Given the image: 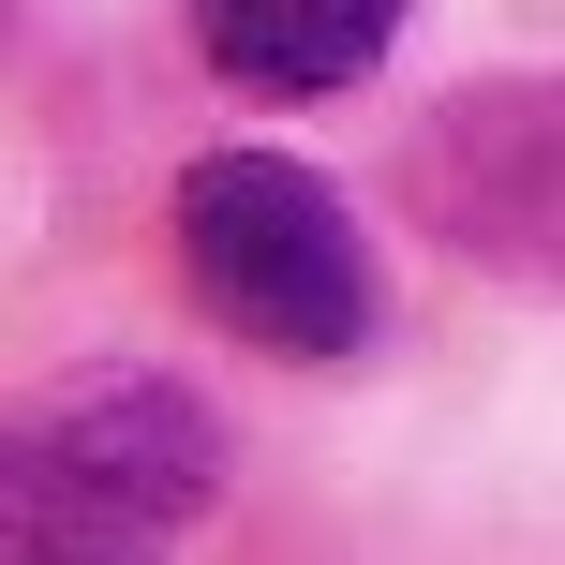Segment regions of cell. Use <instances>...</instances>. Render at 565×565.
<instances>
[{
    "label": "cell",
    "instance_id": "cell-3",
    "mask_svg": "<svg viewBox=\"0 0 565 565\" xmlns=\"http://www.w3.org/2000/svg\"><path fill=\"white\" fill-rule=\"evenodd\" d=\"M402 194L447 254L565 282V75H477L461 105H431L402 149Z\"/></svg>",
    "mask_w": 565,
    "mask_h": 565
},
{
    "label": "cell",
    "instance_id": "cell-1",
    "mask_svg": "<svg viewBox=\"0 0 565 565\" xmlns=\"http://www.w3.org/2000/svg\"><path fill=\"white\" fill-rule=\"evenodd\" d=\"M224 507V417L149 358H89L0 417V551L15 565H164Z\"/></svg>",
    "mask_w": 565,
    "mask_h": 565
},
{
    "label": "cell",
    "instance_id": "cell-4",
    "mask_svg": "<svg viewBox=\"0 0 565 565\" xmlns=\"http://www.w3.org/2000/svg\"><path fill=\"white\" fill-rule=\"evenodd\" d=\"M179 15H194V60L254 105H328L402 45V0H179Z\"/></svg>",
    "mask_w": 565,
    "mask_h": 565
},
{
    "label": "cell",
    "instance_id": "cell-2",
    "mask_svg": "<svg viewBox=\"0 0 565 565\" xmlns=\"http://www.w3.org/2000/svg\"><path fill=\"white\" fill-rule=\"evenodd\" d=\"M179 282H194L254 358H298V372L358 358L372 312H387L358 209L312 164H282V149H209V164L179 179Z\"/></svg>",
    "mask_w": 565,
    "mask_h": 565
}]
</instances>
